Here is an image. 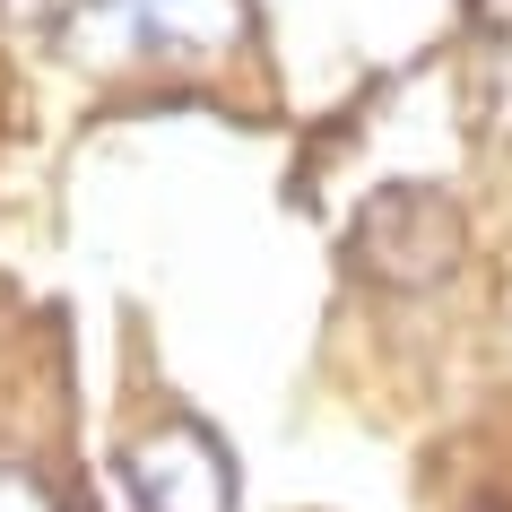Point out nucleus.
<instances>
[{"label": "nucleus", "instance_id": "nucleus-1", "mask_svg": "<svg viewBox=\"0 0 512 512\" xmlns=\"http://www.w3.org/2000/svg\"><path fill=\"white\" fill-rule=\"evenodd\" d=\"M339 252H348V278L374 296H434L469 261V209L443 183H374Z\"/></svg>", "mask_w": 512, "mask_h": 512}, {"label": "nucleus", "instance_id": "nucleus-2", "mask_svg": "<svg viewBox=\"0 0 512 512\" xmlns=\"http://www.w3.org/2000/svg\"><path fill=\"white\" fill-rule=\"evenodd\" d=\"M252 35V0H70L61 44L79 70L122 61H217Z\"/></svg>", "mask_w": 512, "mask_h": 512}, {"label": "nucleus", "instance_id": "nucleus-3", "mask_svg": "<svg viewBox=\"0 0 512 512\" xmlns=\"http://www.w3.org/2000/svg\"><path fill=\"white\" fill-rule=\"evenodd\" d=\"M122 486L139 512H235V460L191 417H165L139 443H122Z\"/></svg>", "mask_w": 512, "mask_h": 512}, {"label": "nucleus", "instance_id": "nucleus-4", "mask_svg": "<svg viewBox=\"0 0 512 512\" xmlns=\"http://www.w3.org/2000/svg\"><path fill=\"white\" fill-rule=\"evenodd\" d=\"M0 512H79V504H70L35 460H9V452H0Z\"/></svg>", "mask_w": 512, "mask_h": 512}, {"label": "nucleus", "instance_id": "nucleus-5", "mask_svg": "<svg viewBox=\"0 0 512 512\" xmlns=\"http://www.w3.org/2000/svg\"><path fill=\"white\" fill-rule=\"evenodd\" d=\"M61 18H70V0H0V27H18V35L61 27Z\"/></svg>", "mask_w": 512, "mask_h": 512}, {"label": "nucleus", "instance_id": "nucleus-6", "mask_svg": "<svg viewBox=\"0 0 512 512\" xmlns=\"http://www.w3.org/2000/svg\"><path fill=\"white\" fill-rule=\"evenodd\" d=\"M460 9H469V27L486 44H512V0H460Z\"/></svg>", "mask_w": 512, "mask_h": 512}, {"label": "nucleus", "instance_id": "nucleus-7", "mask_svg": "<svg viewBox=\"0 0 512 512\" xmlns=\"http://www.w3.org/2000/svg\"><path fill=\"white\" fill-rule=\"evenodd\" d=\"M469 512H504V504H495V495H478V504H469Z\"/></svg>", "mask_w": 512, "mask_h": 512}]
</instances>
